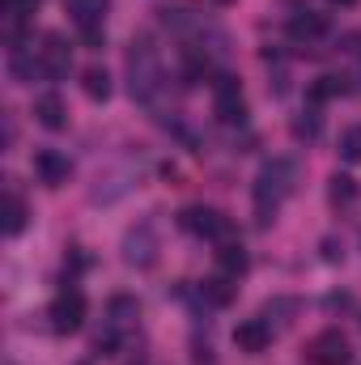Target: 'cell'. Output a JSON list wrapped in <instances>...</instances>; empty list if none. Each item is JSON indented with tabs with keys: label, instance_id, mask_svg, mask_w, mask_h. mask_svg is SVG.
Wrapping results in <instances>:
<instances>
[{
	"label": "cell",
	"instance_id": "obj_22",
	"mask_svg": "<svg viewBox=\"0 0 361 365\" xmlns=\"http://www.w3.org/2000/svg\"><path fill=\"white\" fill-rule=\"evenodd\" d=\"M327 195H332V204H336V208H345V204H353V200H357V182L349 179V175H332Z\"/></svg>",
	"mask_w": 361,
	"mask_h": 365
},
{
	"label": "cell",
	"instance_id": "obj_20",
	"mask_svg": "<svg viewBox=\"0 0 361 365\" xmlns=\"http://www.w3.org/2000/svg\"><path fill=\"white\" fill-rule=\"evenodd\" d=\"M81 90H86V98H93V102H106L111 98V77H106V68H86L81 73Z\"/></svg>",
	"mask_w": 361,
	"mask_h": 365
},
{
	"label": "cell",
	"instance_id": "obj_18",
	"mask_svg": "<svg viewBox=\"0 0 361 365\" xmlns=\"http://www.w3.org/2000/svg\"><path fill=\"white\" fill-rule=\"evenodd\" d=\"M289 132H293V140H319V136H323V115H319V106H306L302 115H293Z\"/></svg>",
	"mask_w": 361,
	"mask_h": 365
},
{
	"label": "cell",
	"instance_id": "obj_12",
	"mask_svg": "<svg viewBox=\"0 0 361 365\" xmlns=\"http://www.w3.org/2000/svg\"><path fill=\"white\" fill-rule=\"evenodd\" d=\"M9 73H13L17 86H30L34 77H47V68H43V60H39L34 47H17V51H9Z\"/></svg>",
	"mask_w": 361,
	"mask_h": 365
},
{
	"label": "cell",
	"instance_id": "obj_15",
	"mask_svg": "<svg viewBox=\"0 0 361 365\" xmlns=\"http://www.w3.org/2000/svg\"><path fill=\"white\" fill-rule=\"evenodd\" d=\"M200 297H204L208 306H230V302L238 297V280H234V276H225V272L208 276V280L200 284Z\"/></svg>",
	"mask_w": 361,
	"mask_h": 365
},
{
	"label": "cell",
	"instance_id": "obj_1",
	"mask_svg": "<svg viewBox=\"0 0 361 365\" xmlns=\"http://www.w3.org/2000/svg\"><path fill=\"white\" fill-rule=\"evenodd\" d=\"M162 86H166V73H162V51H158L153 34H136V38L128 43V90H132V98H136V102L158 106Z\"/></svg>",
	"mask_w": 361,
	"mask_h": 365
},
{
	"label": "cell",
	"instance_id": "obj_17",
	"mask_svg": "<svg viewBox=\"0 0 361 365\" xmlns=\"http://www.w3.org/2000/svg\"><path fill=\"white\" fill-rule=\"evenodd\" d=\"M183 86H200V81H208L213 77V64H208V56H204V47H191V51H183Z\"/></svg>",
	"mask_w": 361,
	"mask_h": 365
},
{
	"label": "cell",
	"instance_id": "obj_8",
	"mask_svg": "<svg viewBox=\"0 0 361 365\" xmlns=\"http://www.w3.org/2000/svg\"><path fill=\"white\" fill-rule=\"evenodd\" d=\"M39 60H43V68H47L51 81L68 77V68H73V47H68V38H64V34H43Z\"/></svg>",
	"mask_w": 361,
	"mask_h": 365
},
{
	"label": "cell",
	"instance_id": "obj_3",
	"mask_svg": "<svg viewBox=\"0 0 361 365\" xmlns=\"http://www.w3.org/2000/svg\"><path fill=\"white\" fill-rule=\"evenodd\" d=\"M179 225L187 230V234H195V238H213L217 247H221V242H234V221H230L225 212L208 208V204H191V208H183Z\"/></svg>",
	"mask_w": 361,
	"mask_h": 365
},
{
	"label": "cell",
	"instance_id": "obj_29",
	"mask_svg": "<svg viewBox=\"0 0 361 365\" xmlns=\"http://www.w3.org/2000/svg\"><path fill=\"white\" fill-rule=\"evenodd\" d=\"M213 4H230V0H213Z\"/></svg>",
	"mask_w": 361,
	"mask_h": 365
},
{
	"label": "cell",
	"instance_id": "obj_7",
	"mask_svg": "<svg viewBox=\"0 0 361 365\" xmlns=\"http://www.w3.org/2000/svg\"><path fill=\"white\" fill-rule=\"evenodd\" d=\"M306 361L310 365H349L353 361V344L332 327V331H319L310 344H306Z\"/></svg>",
	"mask_w": 361,
	"mask_h": 365
},
{
	"label": "cell",
	"instance_id": "obj_9",
	"mask_svg": "<svg viewBox=\"0 0 361 365\" xmlns=\"http://www.w3.org/2000/svg\"><path fill=\"white\" fill-rule=\"evenodd\" d=\"M34 175L47 182V187H64L68 175H73V162H68L60 149H39V153H34Z\"/></svg>",
	"mask_w": 361,
	"mask_h": 365
},
{
	"label": "cell",
	"instance_id": "obj_11",
	"mask_svg": "<svg viewBox=\"0 0 361 365\" xmlns=\"http://www.w3.org/2000/svg\"><path fill=\"white\" fill-rule=\"evenodd\" d=\"M234 344H238V353H264L272 344L268 319H247V323H238V327H234Z\"/></svg>",
	"mask_w": 361,
	"mask_h": 365
},
{
	"label": "cell",
	"instance_id": "obj_28",
	"mask_svg": "<svg viewBox=\"0 0 361 365\" xmlns=\"http://www.w3.org/2000/svg\"><path fill=\"white\" fill-rule=\"evenodd\" d=\"M332 4H345V9H349V4H357V0H332Z\"/></svg>",
	"mask_w": 361,
	"mask_h": 365
},
{
	"label": "cell",
	"instance_id": "obj_6",
	"mask_svg": "<svg viewBox=\"0 0 361 365\" xmlns=\"http://www.w3.org/2000/svg\"><path fill=\"white\" fill-rule=\"evenodd\" d=\"M47 319H51V331H60V336L81 331V323H86V297H81L77 289H64V293L51 302Z\"/></svg>",
	"mask_w": 361,
	"mask_h": 365
},
{
	"label": "cell",
	"instance_id": "obj_21",
	"mask_svg": "<svg viewBox=\"0 0 361 365\" xmlns=\"http://www.w3.org/2000/svg\"><path fill=\"white\" fill-rule=\"evenodd\" d=\"M336 93H345V77H315V81L306 86L310 106H323V102H327V98H336Z\"/></svg>",
	"mask_w": 361,
	"mask_h": 365
},
{
	"label": "cell",
	"instance_id": "obj_2",
	"mask_svg": "<svg viewBox=\"0 0 361 365\" xmlns=\"http://www.w3.org/2000/svg\"><path fill=\"white\" fill-rule=\"evenodd\" d=\"M293 182H298V166L289 162V158H272L260 166V175H255V221L260 225H268L272 217H276V208H280V200L293 191Z\"/></svg>",
	"mask_w": 361,
	"mask_h": 365
},
{
	"label": "cell",
	"instance_id": "obj_27",
	"mask_svg": "<svg viewBox=\"0 0 361 365\" xmlns=\"http://www.w3.org/2000/svg\"><path fill=\"white\" fill-rule=\"evenodd\" d=\"M323 306H327V310H349V306H353V297H349V293H327V302H323Z\"/></svg>",
	"mask_w": 361,
	"mask_h": 365
},
{
	"label": "cell",
	"instance_id": "obj_13",
	"mask_svg": "<svg viewBox=\"0 0 361 365\" xmlns=\"http://www.w3.org/2000/svg\"><path fill=\"white\" fill-rule=\"evenodd\" d=\"M34 119H39L47 132H60V128L68 123V106H64V98H60V93H39V98H34Z\"/></svg>",
	"mask_w": 361,
	"mask_h": 365
},
{
	"label": "cell",
	"instance_id": "obj_16",
	"mask_svg": "<svg viewBox=\"0 0 361 365\" xmlns=\"http://www.w3.org/2000/svg\"><path fill=\"white\" fill-rule=\"evenodd\" d=\"M217 268H221L225 276H234V280H238V276H247L251 259H247V251H243V242H238V238L217 247Z\"/></svg>",
	"mask_w": 361,
	"mask_h": 365
},
{
	"label": "cell",
	"instance_id": "obj_10",
	"mask_svg": "<svg viewBox=\"0 0 361 365\" xmlns=\"http://www.w3.org/2000/svg\"><path fill=\"white\" fill-rule=\"evenodd\" d=\"M327 34V13H315V9H298L289 17V38L293 43H315Z\"/></svg>",
	"mask_w": 361,
	"mask_h": 365
},
{
	"label": "cell",
	"instance_id": "obj_19",
	"mask_svg": "<svg viewBox=\"0 0 361 365\" xmlns=\"http://www.w3.org/2000/svg\"><path fill=\"white\" fill-rule=\"evenodd\" d=\"M21 230H26V200L9 187V200H4V234H9V238H17Z\"/></svg>",
	"mask_w": 361,
	"mask_h": 365
},
{
	"label": "cell",
	"instance_id": "obj_24",
	"mask_svg": "<svg viewBox=\"0 0 361 365\" xmlns=\"http://www.w3.org/2000/svg\"><path fill=\"white\" fill-rule=\"evenodd\" d=\"M141 314V306L132 302V297H111V323L115 327H123V323H132Z\"/></svg>",
	"mask_w": 361,
	"mask_h": 365
},
{
	"label": "cell",
	"instance_id": "obj_25",
	"mask_svg": "<svg viewBox=\"0 0 361 365\" xmlns=\"http://www.w3.org/2000/svg\"><path fill=\"white\" fill-rule=\"evenodd\" d=\"M81 34V47H90V51H98L102 43H106V30L102 26H90V30H77Z\"/></svg>",
	"mask_w": 361,
	"mask_h": 365
},
{
	"label": "cell",
	"instance_id": "obj_23",
	"mask_svg": "<svg viewBox=\"0 0 361 365\" xmlns=\"http://www.w3.org/2000/svg\"><path fill=\"white\" fill-rule=\"evenodd\" d=\"M340 158L345 162H361V123L340 132Z\"/></svg>",
	"mask_w": 361,
	"mask_h": 365
},
{
	"label": "cell",
	"instance_id": "obj_5",
	"mask_svg": "<svg viewBox=\"0 0 361 365\" xmlns=\"http://www.w3.org/2000/svg\"><path fill=\"white\" fill-rule=\"evenodd\" d=\"M123 264H132V268H153L158 264V230L149 221H141L123 234Z\"/></svg>",
	"mask_w": 361,
	"mask_h": 365
},
{
	"label": "cell",
	"instance_id": "obj_26",
	"mask_svg": "<svg viewBox=\"0 0 361 365\" xmlns=\"http://www.w3.org/2000/svg\"><path fill=\"white\" fill-rule=\"evenodd\" d=\"M323 259H332V264H336V259H345V247H340L336 238H323Z\"/></svg>",
	"mask_w": 361,
	"mask_h": 365
},
{
	"label": "cell",
	"instance_id": "obj_14",
	"mask_svg": "<svg viewBox=\"0 0 361 365\" xmlns=\"http://www.w3.org/2000/svg\"><path fill=\"white\" fill-rule=\"evenodd\" d=\"M64 9L73 13L77 30H90V26H102V21H106L111 0H64Z\"/></svg>",
	"mask_w": 361,
	"mask_h": 365
},
{
	"label": "cell",
	"instance_id": "obj_4",
	"mask_svg": "<svg viewBox=\"0 0 361 365\" xmlns=\"http://www.w3.org/2000/svg\"><path fill=\"white\" fill-rule=\"evenodd\" d=\"M213 115H217L225 128H243V123H247V102H243L238 77H230V73H217V77H213Z\"/></svg>",
	"mask_w": 361,
	"mask_h": 365
}]
</instances>
